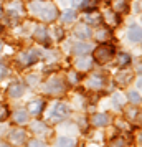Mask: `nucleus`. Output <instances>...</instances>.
<instances>
[{
	"instance_id": "f257e3e1",
	"label": "nucleus",
	"mask_w": 142,
	"mask_h": 147,
	"mask_svg": "<svg viewBox=\"0 0 142 147\" xmlns=\"http://www.w3.org/2000/svg\"><path fill=\"white\" fill-rule=\"evenodd\" d=\"M30 12L35 15H38L41 20L45 22H53L56 18V7L53 3H48V2H43V0H35L30 3Z\"/></svg>"
},
{
	"instance_id": "f03ea898",
	"label": "nucleus",
	"mask_w": 142,
	"mask_h": 147,
	"mask_svg": "<svg viewBox=\"0 0 142 147\" xmlns=\"http://www.w3.org/2000/svg\"><path fill=\"white\" fill-rule=\"evenodd\" d=\"M112 53H114L112 47H108V45L98 47L94 50V60L98 61V63H106V61L112 56Z\"/></svg>"
},
{
	"instance_id": "7ed1b4c3",
	"label": "nucleus",
	"mask_w": 142,
	"mask_h": 147,
	"mask_svg": "<svg viewBox=\"0 0 142 147\" xmlns=\"http://www.w3.org/2000/svg\"><path fill=\"white\" fill-rule=\"evenodd\" d=\"M68 114H69V109H68L66 104H55L53 106V111H51V114H50V117L53 121H60V119H65Z\"/></svg>"
},
{
	"instance_id": "20e7f679",
	"label": "nucleus",
	"mask_w": 142,
	"mask_h": 147,
	"mask_svg": "<svg viewBox=\"0 0 142 147\" xmlns=\"http://www.w3.org/2000/svg\"><path fill=\"white\" fill-rule=\"evenodd\" d=\"M36 60H38V53H36L35 50H32V51H25V53H22L20 56H18V61L23 63V65H33Z\"/></svg>"
},
{
	"instance_id": "39448f33",
	"label": "nucleus",
	"mask_w": 142,
	"mask_h": 147,
	"mask_svg": "<svg viewBox=\"0 0 142 147\" xmlns=\"http://www.w3.org/2000/svg\"><path fill=\"white\" fill-rule=\"evenodd\" d=\"M63 83H61V80L60 78H53V80H50L48 81V84H46V91L48 93H53V94H56V93H61L63 91Z\"/></svg>"
},
{
	"instance_id": "423d86ee",
	"label": "nucleus",
	"mask_w": 142,
	"mask_h": 147,
	"mask_svg": "<svg viewBox=\"0 0 142 147\" xmlns=\"http://www.w3.org/2000/svg\"><path fill=\"white\" fill-rule=\"evenodd\" d=\"M25 131H22V129H15V131H12L10 132V142H13V144H17V146H20V144H23L25 142Z\"/></svg>"
},
{
	"instance_id": "0eeeda50",
	"label": "nucleus",
	"mask_w": 142,
	"mask_h": 147,
	"mask_svg": "<svg viewBox=\"0 0 142 147\" xmlns=\"http://www.w3.org/2000/svg\"><path fill=\"white\" fill-rule=\"evenodd\" d=\"M94 36H96V40L98 41L104 43V41H108L109 38H111V32H109V28H106V27H99L98 30H96Z\"/></svg>"
},
{
	"instance_id": "6e6552de",
	"label": "nucleus",
	"mask_w": 142,
	"mask_h": 147,
	"mask_svg": "<svg viewBox=\"0 0 142 147\" xmlns=\"http://www.w3.org/2000/svg\"><path fill=\"white\" fill-rule=\"evenodd\" d=\"M127 36H129V40L131 41H134V43H141V27H139V25H132V27L129 28Z\"/></svg>"
},
{
	"instance_id": "1a4fd4ad",
	"label": "nucleus",
	"mask_w": 142,
	"mask_h": 147,
	"mask_svg": "<svg viewBox=\"0 0 142 147\" xmlns=\"http://www.w3.org/2000/svg\"><path fill=\"white\" fill-rule=\"evenodd\" d=\"M22 94H23V86L20 83H12L8 88V96L10 98H20Z\"/></svg>"
},
{
	"instance_id": "9d476101",
	"label": "nucleus",
	"mask_w": 142,
	"mask_h": 147,
	"mask_svg": "<svg viewBox=\"0 0 142 147\" xmlns=\"http://www.w3.org/2000/svg\"><path fill=\"white\" fill-rule=\"evenodd\" d=\"M112 8H114L117 13H124V12H127V8H129L127 0H112Z\"/></svg>"
},
{
	"instance_id": "9b49d317",
	"label": "nucleus",
	"mask_w": 142,
	"mask_h": 147,
	"mask_svg": "<svg viewBox=\"0 0 142 147\" xmlns=\"http://www.w3.org/2000/svg\"><path fill=\"white\" fill-rule=\"evenodd\" d=\"M75 35L78 36V38L86 40V38H89V36H91V32H89V28L86 27V25H78V27L75 28Z\"/></svg>"
},
{
	"instance_id": "f8f14e48",
	"label": "nucleus",
	"mask_w": 142,
	"mask_h": 147,
	"mask_svg": "<svg viewBox=\"0 0 142 147\" xmlns=\"http://www.w3.org/2000/svg\"><path fill=\"white\" fill-rule=\"evenodd\" d=\"M28 111H30V114H33V116H38L43 111V101H32L28 104Z\"/></svg>"
},
{
	"instance_id": "ddd939ff",
	"label": "nucleus",
	"mask_w": 142,
	"mask_h": 147,
	"mask_svg": "<svg viewBox=\"0 0 142 147\" xmlns=\"http://www.w3.org/2000/svg\"><path fill=\"white\" fill-rule=\"evenodd\" d=\"M102 84H104V80H102L101 76H99V74H98V76H91V78H89L88 80V86L89 88H93V89H99V88H102Z\"/></svg>"
},
{
	"instance_id": "4468645a",
	"label": "nucleus",
	"mask_w": 142,
	"mask_h": 147,
	"mask_svg": "<svg viewBox=\"0 0 142 147\" xmlns=\"http://www.w3.org/2000/svg\"><path fill=\"white\" fill-rule=\"evenodd\" d=\"M91 65H93V58H88V56L78 58V61H76V68H79V69H89Z\"/></svg>"
},
{
	"instance_id": "2eb2a0df",
	"label": "nucleus",
	"mask_w": 142,
	"mask_h": 147,
	"mask_svg": "<svg viewBox=\"0 0 142 147\" xmlns=\"http://www.w3.org/2000/svg\"><path fill=\"white\" fill-rule=\"evenodd\" d=\"M131 78H132V74L129 73V71H121V73H117V76H116V81H117V84L124 86V84H127L129 81H131Z\"/></svg>"
},
{
	"instance_id": "dca6fc26",
	"label": "nucleus",
	"mask_w": 142,
	"mask_h": 147,
	"mask_svg": "<svg viewBox=\"0 0 142 147\" xmlns=\"http://www.w3.org/2000/svg\"><path fill=\"white\" fill-rule=\"evenodd\" d=\"M108 116H106V114H94V116H93V124H94V126H106V124H108Z\"/></svg>"
},
{
	"instance_id": "f3484780",
	"label": "nucleus",
	"mask_w": 142,
	"mask_h": 147,
	"mask_svg": "<svg viewBox=\"0 0 142 147\" xmlns=\"http://www.w3.org/2000/svg\"><path fill=\"white\" fill-rule=\"evenodd\" d=\"M56 147H75V140L69 137H60L56 140Z\"/></svg>"
},
{
	"instance_id": "a211bd4d",
	"label": "nucleus",
	"mask_w": 142,
	"mask_h": 147,
	"mask_svg": "<svg viewBox=\"0 0 142 147\" xmlns=\"http://www.w3.org/2000/svg\"><path fill=\"white\" fill-rule=\"evenodd\" d=\"M104 17H106V22H108L111 27H116V25L119 23V18H117V15H114L112 12H109V10H106Z\"/></svg>"
},
{
	"instance_id": "6ab92c4d",
	"label": "nucleus",
	"mask_w": 142,
	"mask_h": 147,
	"mask_svg": "<svg viewBox=\"0 0 142 147\" xmlns=\"http://www.w3.org/2000/svg\"><path fill=\"white\" fill-rule=\"evenodd\" d=\"M13 119H15V122H25V121L28 119L27 111H23V109H18V111H15Z\"/></svg>"
},
{
	"instance_id": "aec40b11",
	"label": "nucleus",
	"mask_w": 142,
	"mask_h": 147,
	"mask_svg": "<svg viewBox=\"0 0 142 147\" xmlns=\"http://www.w3.org/2000/svg\"><path fill=\"white\" fill-rule=\"evenodd\" d=\"M35 38H36L38 41H41V43L46 41V30H45L43 27H38L36 30H35Z\"/></svg>"
},
{
	"instance_id": "412c9836",
	"label": "nucleus",
	"mask_w": 142,
	"mask_h": 147,
	"mask_svg": "<svg viewBox=\"0 0 142 147\" xmlns=\"http://www.w3.org/2000/svg\"><path fill=\"white\" fill-rule=\"evenodd\" d=\"M76 18V13H75V10H66L65 13L61 15V20L65 22V23H69V22H73Z\"/></svg>"
},
{
	"instance_id": "4be33fe9",
	"label": "nucleus",
	"mask_w": 142,
	"mask_h": 147,
	"mask_svg": "<svg viewBox=\"0 0 142 147\" xmlns=\"http://www.w3.org/2000/svg\"><path fill=\"white\" fill-rule=\"evenodd\" d=\"M86 22L91 23V25H98V23H101V15L99 13H89V15H86Z\"/></svg>"
},
{
	"instance_id": "5701e85b",
	"label": "nucleus",
	"mask_w": 142,
	"mask_h": 147,
	"mask_svg": "<svg viewBox=\"0 0 142 147\" xmlns=\"http://www.w3.org/2000/svg\"><path fill=\"white\" fill-rule=\"evenodd\" d=\"M89 50H91V45H88V43H79V45H76V47H75V51H76L78 55L88 53Z\"/></svg>"
},
{
	"instance_id": "b1692460",
	"label": "nucleus",
	"mask_w": 142,
	"mask_h": 147,
	"mask_svg": "<svg viewBox=\"0 0 142 147\" xmlns=\"http://www.w3.org/2000/svg\"><path fill=\"white\" fill-rule=\"evenodd\" d=\"M108 147H126V140L122 139V137H116L109 142Z\"/></svg>"
},
{
	"instance_id": "393cba45",
	"label": "nucleus",
	"mask_w": 142,
	"mask_h": 147,
	"mask_svg": "<svg viewBox=\"0 0 142 147\" xmlns=\"http://www.w3.org/2000/svg\"><path fill=\"white\" fill-rule=\"evenodd\" d=\"M83 5L81 7L84 8V10H93V8H96V0H84V2H81Z\"/></svg>"
},
{
	"instance_id": "a878e982",
	"label": "nucleus",
	"mask_w": 142,
	"mask_h": 147,
	"mask_svg": "<svg viewBox=\"0 0 142 147\" xmlns=\"http://www.w3.org/2000/svg\"><path fill=\"white\" fill-rule=\"evenodd\" d=\"M129 101L134 102V104H139V102H141V94L135 93V91H131V93H129Z\"/></svg>"
},
{
	"instance_id": "bb28decb",
	"label": "nucleus",
	"mask_w": 142,
	"mask_h": 147,
	"mask_svg": "<svg viewBox=\"0 0 142 147\" xmlns=\"http://www.w3.org/2000/svg\"><path fill=\"white\" fill-rule=\"evenodd\" d=\"M8 117V107L0 102V121H5Z\"/></svg>"
},
{
	"instance_id": "cd10ccee",
	"label": "nucleus",
	"mask_w": 142,
	"mask_h": 147,
	"mask_svg": "<svg viewBox=\"0 0 142 147\" xmlns=\"http://www.w3.org/2000/svg\"><path fill=\"white\" fill-rule=\"evenodd\" d=\"M129 61H131L129 55H127V53H124V55H121V56H119V61H117V63H119L121 66H124V65H127Z\"/></svg>"
},
{
	"instance_id": "c85d7f7f",
	"label": "nucleus",
	"mask_w": 142,
	"mask_h": 147,
	"mask_svg": "<svg viewBox=\"0 0 142 147\" xmlns=\"http://www.w3.org/2000/svg\"><path fill=\"white\" fill-rule=\"evenodd\" d=\"M112 102H114L116 107H121L122 106V96L121 94H114V98H112Z\"/></svg>"
},
{
	"instance_id": "c756f323",
	"label": "nucleus",
	"mask_w": 142,
	"mask_h": 147,
	"mask_svg": "<svg viewBox=\"0 0 142 147\" xmlns=\"http://www.w3.org/2000/svg\"><path fill=\"white\" fill-rule=\"evenodd\" d=\"M63 3H66V5H73V7H78V5H81L83 0H60Z\"/></svg>"
},
{
	"instance_id": "7c9ffc66",
	"label": "nucleus",
	"mask_w": 142,
	"mask_h": 147,
	"mask_svg": "<svg viewBox=\"0 0 142 147\" xmlns=\"http://www.w3.org/2000/svg\"><path fill=\"white\" fill-rule=\"evenodd\" d=\"M28 147H46L43 142H40V140H32L30 144H28Z\"/></svg>"
},
{
	"instance_id": "2f4dec72",
	"label": "nucleus",
	"mask_w": 142,
	"mask_h": 147,
	"mask_svg": "<svg viewBox=\"0 0 142 147\" xmlns=\"http://www.w3.org/2000/svg\"><path fill=\"white\" fill-rule=\"evenodd\" d=\"M5 76H7V68L3 66V65H0V80L5 78Z\"/></svg>"
},
{
	"instance_id": "473e14b6",
	"label": "nucleus",
	"mask_w": 142,
	"mask_h": 147,
	"mask_svg": "<svg viewBox=\"0 0 142 147\" xmlns=\"http://www.w3.org/2000/svg\"><path fill=\"white\" fill-rule=\"evenodd\" d=\"M33 129H35V131H45V126H43L41 122H35V124H33Z\"/></svg>"
},
{
	"instance_id": "72a5a7b5",
	"label": "nucleus",
	"mask_w": 142,
	"mask_h": 147,
	"mask_svg": "<svg viewBox=\"0 0 142 147\" xmlns=\"http://www.w3.org/2000/svg\"><path fill=\"white\" fill-rule=\"evenodd\" d=\"M135 114H137V111H135V109H132V107H131V109H127V116H129V117H135Z\"/></svg>"
},
{
	"instance_id": "f704fd0d",
	"label": "nucleus",
	"mask_w": 142,
	"mask_h": 147,
	"mask_svg": "<svg viewBox=\"0 0 142 147\" xmlns=\"http://www.w3.org/2000/svg\"><path fill=\"white\" fill-rule=\"evenodd\" d=\"M27 81L28 83H36V81H38V76H28Z\"/></svg>"
},
{
	"instance_id": "c9c22d12",
	"label": "nucleus",
	"mask_w": 142,
	"mask_h": 147,
	"mask_svg": "<svg viewBox=\"0 0 142 147\" xmlns=\"http://www.w3.org/2000/svg\"><path fill=\"white\" fill-rule=\"evenodd\" d=\"M69 80L73 81V83H76V80H78V78H76V74H75V73H69Z\"/></svg>"
},
{
	"instance_id": "e433bc0d",
	"label": "nucleus",
	"mask_w": 142,
	"mask_h": 147,
	"mask_svg": "<svg viewBox=\"0 0 142 147\" xmlns=\"http://www.w3.org/2000/svg\"><path fill=\"white\" fill-rule=\"evenodd\" d=\"M0 147H12V146L7 144V142H2V140H0Z\"/></svg>"
},
{
	"instance_id": "4c0bfd02",
	"label": "nucleus",
	"mask_w": 142,
	"mask_h": 147,
	"mask_svg": "<svg viewBox=\"0 0 142 147\" xmlns=\"http://www.w3.org/2000/svg\"><path fill=\"white\" fill-rule=\"evenodd\" d=\"M2 32H3V27H2V25H0V33H2Z\"/></svg>"
},
{
	"instance_id": "58836bf2",
	"label": "nucleus",
	"mask_w": 142,
	"mask_h": 147,
	"mask_svg": "<svg viewBox=\"0 0 142 147\" xmlns=\"http://www.w3.org/2000/svg\"><path fill=\"white\" fill-rule=\"evenodd\" d=\"M2 45H3V43H2V41H0V48H2Z\"/></svg>"
}]
</instances>
